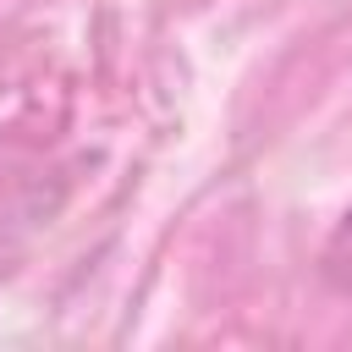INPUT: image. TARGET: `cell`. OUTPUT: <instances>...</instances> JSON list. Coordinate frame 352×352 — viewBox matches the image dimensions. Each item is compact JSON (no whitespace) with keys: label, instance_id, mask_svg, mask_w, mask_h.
<instances>
[{"label":"cell","instance_id":"cell-1","mask_svg":"<svg viewBox=\"0 0 352 352\" xmlns=\"http://www.w3.org/2000/svg\"><path fill=\"white\" fill-rule=\"evenodd\" d=\"M324 275H330L341 292H352V209L341 214V226H336L330 242H324Z\"/></svg>","mask_w":352,"mask_h":352}]
</instances>
